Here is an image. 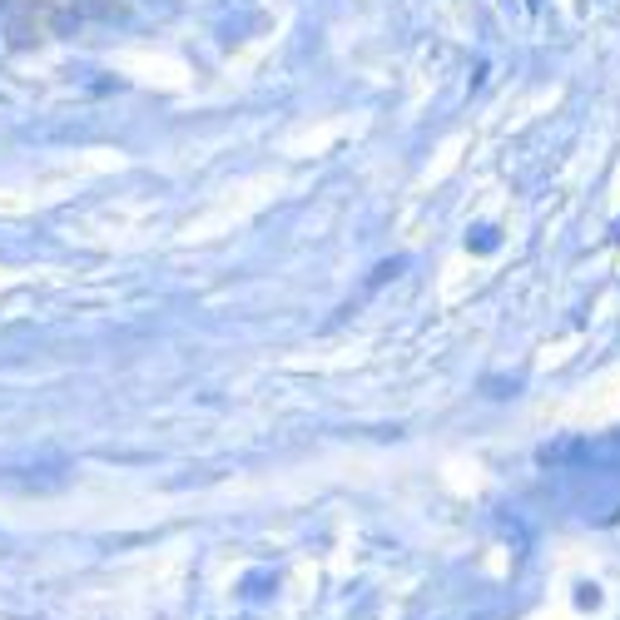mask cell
<instances>
[{
    "label": "cell",
    "instance_id": "6da1fadb",
    "mask_svg": "<svg viewBox=\"0 0 620 620\" xmlns=\"http://www.w3.org/2000/svg\"><path fill=\"white\" fill-rule=\"evenodd\" d=\"M75 10H90V15H110L115 0H75Z\"/></svg>",
    "mask_w": 620,
    "mask_h": 620
}]
</instances>
